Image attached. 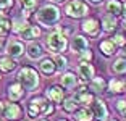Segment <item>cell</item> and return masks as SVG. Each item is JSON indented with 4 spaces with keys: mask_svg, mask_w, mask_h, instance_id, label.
<instances>
[{
    "mask_svg": "<svg viewBox=\"0 0 126 121\" xmlns=\"http://www.w3.org/2000/svg\"><path fill=\"white\" fill-rule=\"evenodd\" d=\"M0 79H2V76H0Z\"/></svg>",
    "mask_w": 126,
    "mask_h": 121,
    "instance_id": "45",
    "label": "cell"
},
{
    "mask_svg": "<svg viewBox=\"0 0 126 121\" xmlns=\"http://www.w3.org/2000/svg\"><path fill=\"white\" fill-rule=\"evenodd\" d=\"M107 10H108V13H110V15L120 16V15H123V3L120 2V0H108Z\"/></svg>",
    "mask_w": 126,
    "mask_h": 121,
    "instance_id": "22",
    "label": "cell"
},
{
    "mask_svg": "<svg viewBox=\"0 0 126 121\" xmlns=\"http://www.w3.org/2000/svg\"><path fill=\"white\" fill-rule=\"evenodd\" d=\"M53 63H55V70H58V71H62V70H65L68 66V60H66V57L65 55H57L55 58H53Z\"/></svg>",
    "mask_w": 126,
    "mask_h": 121,
    "instance_id": "30",
    "label": "cell"
},
{
    "mask_svg": "<svg viewBox=\"0 0 126 121\" xmlns=\"http://www.w3.org/2000/svg\"><path fill=\"white\" fill-rule=\"evenodd\" d=\"M18 81L19 84L23 86L28 91H36L39 87V74L34 68H29V66H23L21 70L18 71Z\"/></svg>",
    "mask_w": 126,
    "mask_h": 121,
    "instance_id": "2",
    "label": "cell"
},
{
    "mask_svg": "<svg viewBox=\"0 0 126 121\" xmlns=\"http://www.w3.org/2000/svg\"><path fill=\"white\" fill-rule=\"evenodd\" d=\"M60 84H62L63 89H74L76 84H78V77L74 76L73 73H65L60 77Z\"/></svg>",
    "mask_w": 126,
    "mask_h": 121,
    "instance_id": "19",
    "label": "cell"
},
{
    "mask_svg": "<svg viewBox=\"0 0 126 121\" xmlns=\"http://www.w3.org/2000/svg\"><path fill=\"white\" fill-rule=\"evenodd\" d=\"M2 111H3V103L0 102V115H2Z\"/></svg>",
    "mask_w": 126,
    "mask_h": 121,
    "instance_id": "38",
    "label": "cell"
},
{
    "mask_svg": "<svg viewBox=\"0 0 126 121\" xmlns=\"http://www.w3.org/2000/svg\"><path fill=\"white\" fill-rule=\"evenodd\" d=\"M39 5V0H21V7H23V15L24 18H29L32 15V11L36 10V7Z\"/></svg>",
    "mask_w": 126,
    "mask_h": 121,
    "instance_id": "21",
    "label": "cell"
},
{
    "mask_svg": "<svg viewBox=\"0 0 126 121\" xmlns=\"http://www.w3.org/2000/svg\"><path fill=\"white\" fill-rule=\"evenodd\" d=\"M18 34H19V37H21L23 40H32V39H37V37L41 36V29H39L37 26L28 23V24L24 26Z\"/></svg>",
    "mask_w": 126,
    "mask_h": 121,
    "instance_id": "11",
    "label": "cell"
},
{
    "mask_svg": "<svg viewBox=\"0 0 126 121\" xmlns=\"http://www.w3.org/2000/svg\"><path fill=\"white\" fill-rule=\"evenodd\" d=\"M89 2H91V3H94V5H100L104 0H89Z\"/></svg>",
    "mask_w": 126,
    "mask_h": 121,
    "instance_id": "36",
    "label": "cell"
},
{
    "mask_svg": "<svg viewBox=\"0 0 126 121\" xmlns=\"http://www.w3.org/2000/svg\"><path fill=\"white\" fill-rule=\"evenodd\" d=\"M111 42H113L115 45H118V47H125V45H126V37L123 36V34L118 32V34H115V36H113Z\"/></svg>",
    "mask_w": 126,
    "mask_h": 121,
    "instance_id": "31",
    "label": "cell"
},
{
    "mask_svg": "<svg viewBox=\"0 0 126 121\" xmlns=\"http://www.w3.org/2000/svg\"><path fill=\"white\" fill-rule=\"evenodd\" d=\"M92 115H94V120H97V121H107L108 120L107 103H105L104 100H95L94 99V102H92Z\"/></svg>",
    "mask_w": 126,
    "mask_h": 121,
    "instance_id": "6",
    "label": "cell"
},
{
    "mask_svg": "<svg viewBox=\"0 0 126 121\" xmlns=\"http://www.w3.org/2000/svg\"><path fill=\"white\" fill-rule=\"evenodd\" d=\"M73 99H74V102L78 103V105H82V106H89V105H92V102H94V95L89 91H86V89L76 91V94H74Z\"/></svg>",
    "mask_w": 126,
    "mask_h": 121,
    "instance_id": "10",
    "label": "cell"
},
{
    "mask_svg": "<svg viewBox=\"0 0 126 121\" xmlns=\"http://www.w3.org/2000/svg\"><path fill=\"white\" fill-rule=\"evenodd\" d=\"M3 44H5V39H2V37H0V50L3 48Z\"/></svg>",
    "mask_w": 126,
    "mask_h": 121,
    "instance_id": "37",
    "label": "cell"
},
{
    "mask_svg": "<svg viewBox=\"0 0 126 121\" xmlns=\"http://www.w3.org/2000/svg\"><path fill=\"white\" fill-rule=\"evenodd\" d=\"M41 121H47V120H41Z\"/></svg>",
    "mask_w": 126,
    "mask_h": 121,
    "instance_id": "44",
    "label": "cell"
},
{
    "mask_svg": "<svg viewBox=\"0 0 126 121\" xmlns=\"http://www.w3.org/2000/svg\"><path fill=\"white\" fill-rule=\"evenodd\" d=\"M99 47H100V52H102L105 57H110V55H113V53H115V44L111 42V39L102 40Z\"/></svg>",
    "mask_w": 126,
    "mask_h": 121,
    "instance_id": "24",
    "label": "cell"
},
{
    "mask_svg": "<svg viewBox=\"0 0 126 121\" xmlns=\"http://www.w3.org/2000/svg\"><path fill=\"white\" fill-rule=\"evenodd\" d=\"M84 48H89V40L86 39L84 36L76 34V36L71 37V50L79 53V52H82Z\"/></svg>",
    "mask_w": 126,
    "mask_h": 121,
    "instance_id": "13",
    "label": "cell"
},
{
    "mask_svg": "<svg viewBox=\"0 0 126 121\" xmlns=\"http://www.w3.org/2000/svg\"><path fill=\"white\" fill-rule=\"evenodd\" d=\"M111 71L115 74H125L126 73V58H118L111 65Z\"/></svg>",
    "mask_w": 126,
    "mask_h": 121,
    "instance_id": "28",
    "label": "cell"
},
{
    "mask_svg": "<svg viewBox=\"0 0 126 121\" xmlns=\"http://www.w3.org/2000/svg\"><path fill=\"white\" fill-rule=\"evenodd\" d=\"M118 111H120V113L123 115V118H125V120H126V106H123L121 110H118Z\"/></svg>",
    "mask_w": 126,
    "mask_h": 121,
    "instance_id": "35",
    "label": "cell"
},
{
    "mask_svg": "<svg viewBox=\"0 0 126 121\" xmlns=\"http://www.w3.org/2000/svg\"><path fill=\"white\" fill-rule=\"evenodd\" d=\"M79 74H81V77L84 81H87V79H92L94 77L95 70H94V66L89 61H81V65H79Z\"/></svg>",
    "mask_w": 126,
    "mask_h": 121,
    "instance_id": "17",
    "label": "cell"
},
{
    "mask_svg": "<svg viewBox=\"0 0 126 121\" xmlns=\"http://www.w3.org/2000/svg\"><path fill=\"white\" fill-rule=\"evenodd\" d=\"M39 68H41V71L45 74V76H52L53 73H55V63H53V60L50 58H45L41 61V65H39Z\"/></svg>",
    "mask_w": 126,
    "mask_h": 121,
    "instance_id": "23",
    "label": "cell"
},
{
    "mask_svg": "<svg viewBox=\"0 0 126 121\" xmlns=\"http://www.w3.org/2000/svg\"><path fill=\"white\" fill-rule=\"evenodd\" d=\"M53 2H63V0H53Z\"/></svg>",
    "mask_w": 126,
    "mask_h": 121,
    "instance_id": "41",
    "label": "cell"
},
{
    "mask_svg": "<svg viewBox=\"0 0 126 121\" xmlns=\"http://www.w3.org/2000/svg\"><path fill=\"white\" fill-rule=\"evenodd\" d=\"M26 52H28V57H29L31 60H39L44 55V48H42V45L39 44V42H31V44L28 45Z\"/></svg>",
    "mask_w": 126,
    "mask_h": 121,
    "instance_id": "14",
    "label": "cell"
},
{
    "mask_svg": "<svg viewBox=\"0 0 126 121\" xmlns=\"http://www.w3.org/2000/svg\"><path fill=\"white\" fill-rule=\"evenodd\" d=\"M79 55V60H81V61H91V60H92V52L89 50V48H84V50L82 52H79L78 53Z\"/></svg>",
    "mask_w": 126,
    "mask_h": 121,
    "instance_id": "32",
    "label": "cell"
},
{
    "mask_svg": "<svg viewBox=\"0 0 126 121\" xmlns=\"http://www.w3.org/2000/svg\"><path fill=\"white\" fill-rule=\"evenodd\" d=\"M7 55H10L11 58H18V57H23L24 53V45H23L21 40H16V39H11L7 42Z\"/></svg>",
    "mask_w": 126,
    "mask_h": 121,
    "instance_id": "8",
    "label": "cell"
},
{
    "mask_svg": "<svg viewBox=\"0 0 126 121\" xmlns=\"http://www.w3.org/2000/svg\"><path fill=\"white\" fill-rule=\"evenodd\" d=\"M62 105H63V110L66 111V113H73L76 108H78V103L74 102V99L73 97H70V99H65V100H62Z\"/></svg>",
    "mask_w": 126,
    "mask_h": 121,
    "instance_id": "29",
    "label": "cell"
},
{
    "mask_svg": "<svg viewBox=\"0 0 126 121\" xmlns=\"http://www.w3.org/2000/svg\"><path fill=\"white\" fill-rule=\"evenodd\" d=\"M65 13H66L70 18L79 19V18L87 16V13H89V7H87V3H84L82 0H71L70 3L65 7Z\"/></svg>",
    "mask_w": 126,
    "mask_h": 121,
    "instance_id": "5",
    "label": "cell"
},
{
    "mask_svg": "<svg viewBox=\"0 0 126 121\" xmlns=\"http://www.w3.org/2000/svg\"><path fill=\"white\" fill-rule=\"evenodd\" d=\"M26 24H28L26 19H23V21H21V19H15V21H13V28H11V29H13L16 34H18V32H19V31H21Z\"/></svg>",
    "mask_w": 126,
    "mask_h": 121,
    "instance_id": "33",
    "label": "cell"
},
{
    "mask_svg": "<svg viewBox=\"0 0 126 121\" xmlns=\"http://www.w3.org/2000/svg\"><path fill=\"white\" fill-rule=\"evenodd\" d=\"M60 121H66V120H60Z\"/></svg>",
    "mask_w": 126,
    "mask_h": 121,
    "instance_id": "43",
    "label": "cell"
},
{
    "mask_svg": "<svg viewBox=\"0 0 126 121\" xmlns=\"http://www.w3.org/2000/svg\"><path fill=\"white\" fill-rule=\"evenodd\" d=\"M11 7H13V0H0V13H3Z\"/></svg>",
    "mask_w": 126,
    "mask_h": 121,
    "instance_id": "34",
    "label": "cell"
},
{
    "mask_svg": "<svg viewBox=\"0 0 126 121\" xmlns=\"http://www.w3.org/2000/svg\"><path fill=\"white\" fill-rule=\"evenodd\" d=\"M16 68V61L15 58H11L10 55H5V57H0V70L3 73H10Z\"/></svg>",
    "mask_w": 126,
    "mask_h": 121,
    "instance_id": "20",
    "label": "cell"
},
{
    "mask_svg": "<svg viewBox=\"0 0 126 121\" xmlns=\"http://www.w3.org/2000/svg\"><path fill=\"white\" fill-rule=\"evenodd\" d=\"M123 11H125V13H123V15H126V3L123 5Z\"/></svg>",
    "mask_w": 126,
    "mask_h": 121,
    "instance_id": "39",
    "label": "cell"
},
{
    "mask_svg": "<svg viewBox=\"0 0 126 121\" xmlns=\"http://www.w3.org/2000/svg\"><path fill=\"white\" fill-rule=\"evenodd\" d=\"M10 29H11L10 19H8L7 16L0 15V37H2V39H5V37H7V34L10 32Z\"/></svg>",
    "mask_w": 126,
    "mask_h": 121,
    "instance_id": "27",
    "label": "cell"
},
{
    "mask_svg": "<svg viewBox=\"0 0 126 121\" xmlns=\"http://www.w3.org/2000/svg\"><path fill=\"white\" fill-rule=\"evenodd\" d=\"M60 10L55 7V5H44L41 10L37 11V21L44 26H52V24H57L60 21Z\"/></svg>",
    "mask_w": 126,
    "mask_h": 121,
    "instance_id": "4",
    "label": "cell"
},
{
    "mask_svg": "<svg viewBox=\"0 0 126 121\" xmlns=\"http://www.w3.org/2000/svg\"><path fill=\"white\" fill-rule=\"evenodd\" d=\"M123 55H125V58H126V48H125V52H123Z\"/></svg>",
    "mask_w": 126,
    "mask_h": 121,
    "instance_id": "40",
    "label": "cell"
},
{
    "mask_svg": "<svg viewBox=\"0 0 126 121\" xmlns=\"http://www.w3.org/2000/svg\"><path fill=\"white\" fill-rule=\"evenodd\" d=\"M125 29H126V28H125Z\"/></svg>",
    "mask_w": 126,
    "mask_h": 121,
    "instance_id": "46",
    "label": "cell"
},
{
    "mask_svg": "<svg viewBox=\"0 0 126 121\" xmlns=\"http://www.w3.org/2000/svg\"><path fill=\"white\" fill-rule=\"evenodd\" d=\"M108 121H118V120H108Z\"/></svg>",
    "mask_w": 126,
    "mask_h": 121,
    "instance_id": "42",
    "label": "cell"
},
{
    "mask_svg": "<svg viewBox=\"0 0 126 121\" xmlns=\"http://www.w3.org/2000/svg\"><path fill=\"white\" fill-rule=\"evenodd\" d=\"M102 28H104V31H107V32H111V31H115L116 28V19L113 15H107L102 18Z\"/></svg>",
    "mask_w": 126,
    "mask_h": 121,
    "instance_id": "26",
    "label": "cell"
},
{
    "mask_svg": "<svg viewBox=\"0 0 126 121\" xmlns=\"http://www.w3.org/2000/svg\"><path fill=\"white\" fill-rule=\"evenodd\" d=\"M2 115H3L7 120H10V121H16V120H19V118H21L23 110H21V106H19L18 103L11 102V103L3 105V111H2Z\"/></svg>",
    "mask_w": 126,
    "mask_h": 121,
    "instance_id": "7",
    "label": "cell"
},
{
    "mask_svg": "<svg viewBox=\"0 0 126 121\" xmlns=\"http://www.w3.org/2000/svg\"><path fill=\"white\" fill-rule=\"evenodd\" d=\"M47 47L53 53H63L68 48V39L66 36L62 32V29H55L47 36Z\"/></svg>",
    "mask_w": 126,
    "mask_h": 121,
    "instance_id": "3",
    "label": "cell"
},
{
    "mask_svg": "<svg viewBox=\"0 0 126 121\" xmlns=\"http://www.w3.org/2000/svg\"><path fill=\"white\" fill-rule=\"evenodd\" d=\"M47 99L53 103H62L63 100V91H62V86H53L47 91Z\"/></svg>",
    "mask_w": 126,
    "mask_h": 121,
    "instance_id": "18",
    "label": "cell"
},
{
    "mask_svg": "<svg viewBox=\"0 0 126 121\" xmlns=\"http://www.w3.org/2000/svg\"><path fill=\"white\" fill-rule=\"evenodd\" d=\"M107 89V82H105L104 77H92L91 79V91L94 92H104Z\"/></svg>",
    "mask_w": 126,
    "mask_h": 121,
    "instance_id": "25",
    "label": "cell"
},
{
    "mask_svg": "<svg viewBox=\"0 0 126 121\" xmlns=\"http://www.w3.org/2000/svg\"><path fill=\"white\" fill-rule=\"evenodd\" d=\"M108 89H110L111 94H121V92H126V81L120 79V77H113V79L108 82Z\"/></svg>",
    "mask_w": 126,
    "mask_h": 121,
    "instance_id": "15",
    "label": "cell"
},
{
    "mask_svg": "<svg viewBox=\"0 0 126 121\" xmlns=\"http://www.w3.org/2000/svg\"><path fill=\"white\" fill-rule=\"evenodd\" d=\"M74 113V121H94V115H92V110H89V108H86V106H82V108H76V110L73 111Z\"/></svg>",
    "mask_w": 126,
    "mask_h": 121,
    "instance_id": "16",
    "label": "cell"
},
{
    "mask_svg": "<svg viewBox=\"0 0 126 121\" xmlns=\"http://www.w3.org/2000/svg\"><path fill=\"white\" fill-rule=\"evenodd\" d=\"M81 29L84 31L87 36L95 37V36H99V32H100V23L97 21L95 18H87V19H84V21H82Z\"/></svg>",
    "mask_w": 126,
    "mask_h": 121,
    "instance_id": "9",
    "label": "cell"
},
{
    "mask_svg": "<svg viewBox=\"0 0 126 121\" xmlns=\"http://www.w3.org/2000/svg\"><path fill=\"white\" fill-rule=\"evenodd\" d=\"M26 113L29 120H36L39 116H48L53 113V105L48 103V100L42 99V97H36L31 99L26 106Z\"/></svg>",
    "mask_w": 126,
    "mask_h": 121,
    "instance_id": "1",
    "label": "cell"
},
{
    "mask_svg": "<svg viewBox=\"0 0 126 121\" xmlns=\"http://www.w3.org/2000/svg\"><path fill=\"white\" fill-rule=\"evenodd\" d=\"M23 95H24V87H23L19 82H15V84L8 86L7 97L10 99V102H18V100L23 99Z\"/></svg>",
    "mask_w": 126,
    "mask_h": 121,
    "instance_id": "12",
    "label": "cell"
}]
</instances>
